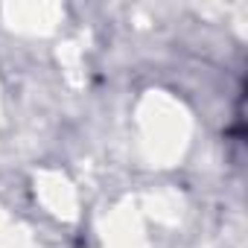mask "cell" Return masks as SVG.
Instances as JSON below:
<instances>
[]
</instances>
